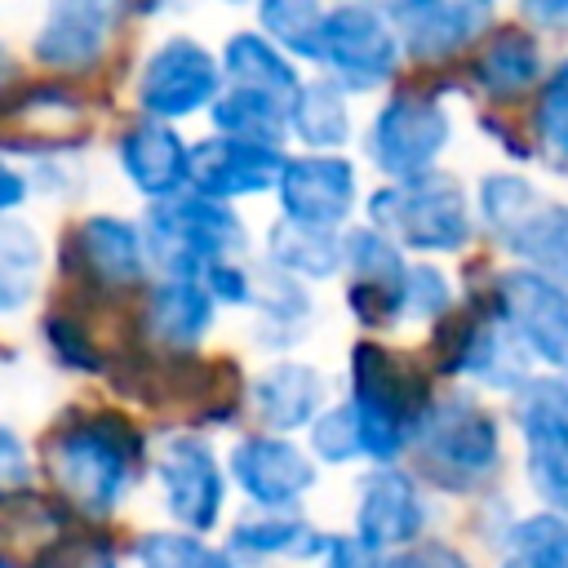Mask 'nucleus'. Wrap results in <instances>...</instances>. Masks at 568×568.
<instances>
[{
	"mask_svg": "<svg viewBox=\"0 0 568 568\" xmlns=\"http://www.w3.org/2000/svg\"><path fill=\"white\" fill-rule=\"evenodd\" d=\"M399 49L413 62H444L488 36L493 27V4H466V0H413V4H390L386 9Z\"/></svg>",
	"mask_w": 568,
	"mask_h": 568,
	"instance_id": "16",
	"label": "nucleus"
},
{
	"mask_svg": "<svg viewBox=\"0 0 568 568\" xmlns=\"http://www.w3.org/2000/svg\"><path fill=\"white\" fill-rule=\"evenodd\" d=\"M27 191H31V178L18 173V169L0 155V217H9V209H18V204L27 200Z\"/></svg>",
	"mask_w": 568,
	"mask_h": 568,
	"instance_id": "42",
	"label": "nucleus"
},
{
	"mask_svg": "<svg viewBox=\"0 0 568 568\" xmlns=\"http://www.w3.org/2000/svg\"><path fill=\"white\" fill-rule=\"evenodd\" d=\"M155 479L164 493V510L195 537H204L226 506V475L213 444L195 430L164 435L155 453Z\"/></svg>",
	"mask_w": 568,
	"mask_h": 568,
	"instance_id": "11",
	"label": "nucleus"
},
{
	"mask_svg": "<svg viewBox=\"0 0 568 568\" xmlns=\"http://www.w3.org/2000/svg\"><path fill=\"white\" fill-rule=\"evenodd\" d=\"M115 160L129 178V186L138 195H146L151 204L173 200L186 191V173H191V146L178 138L173 124L160 120H138L120 133L115 142Z\"/></svg>",
	"mask_w": 568,
	"mask_h": 568,
	"instance_id": "17",
	"label": "nucleus"
},
{
	"mask_svg": "<svg viewBox=\"0 0 568 568\" xmlns=\"http://www.w3.org/2000/svg\"><path fill=\"white\" fill-rule=\"evenodd\" d=\"M44 271V244L22 217H0V315L22 311Z\"/></svg>",
	"mask_w": 568,
	"mask_h": 568,
	"instance_id": "31",
	"label": "nucleus"
},
{
	"mask_svg": "<svg viewBox=\"0 0 568 568\" xmlns=\"http://www.w3.org/2000/svg\"><path fill=\"white\" fill-rule=\"evenodd\" d=\"M80 257H84V271L106 284V288H133V284H146L151 275V257H146V244H142V226L138 222H124V217H111V213H93L80 222Z\"/></svg>",
	"mask_w": 568,
	"mask_h": 568,
	"instance_id": "21",
	"label": "nucleus"
},
{
	"mask_svg": "<svg viewBox=\"0 0 568 568\" xmlns=\"http://www.w3.org/2000/svg\"><path fill=\"white\" fill-rule=\"evenodd\" d=\"M288 133L311 155H342L351 142V106L333 80H302L288 102Z\"/></svg>",
	"mask_w": 568,
	"mask_h": 568,
	"instance_id": "26",
	"label": "nucleus"
},
{
	"mask_svg": "<svg viewBox=\"0 0 568 568\" xmlns=\"http://www.w3.org/2000/svg\"><path fill=\"white\" fill-rule=\"evenodd\" d=\"M138 226L151 266H160L169 280H200L209 266L240 262L248 248V226L240 222V213L195 191L151 204Z\"/></svg>",
	"mask_w": 568,
	"mask_h": 568,
	"instance_id": "3",
	"label": "nucleus"
},
{
	"mask_svg": "<svg viewBox=\"0 0 568 568\" xmlns=\"http://www.w3.org/2000/svg\"><path fill=\"white\" fill-rule=\"evenodd\" d=\"M524 18L546 27H568V4H524Z\"/></svg>",
	"mask_w": 568,
	"mask_h": 568,
	"instance_id": "43",
	"label": "nucleus"
},
{
	"mask_svg": "<svg viewBox=\"0 0 568 568\" xmlns=\"http://www.w3.org/2000/svg\"><path fill=\"white\" fill-rule=\"evenodd\" d=\"M368 226H377L399 253H462L475 217L462 182L430 169L404 182H386L368 195Z\"/></svg>",
	"mask_w": 568,
	"mask_h": 568,
	"instance_id": "4",
	"label": "nucleus"
},
{
	"mask_svg": "<svg viewBox=\"0 0 568 568\" xmlns=\"http://www.w3.org/2000/svg\"><path fill=\"white\" fill-rule=\"evenodd\" d=\"M532 138L550 164H568V62H559L537 93Z\"/></svg>",
	"mask_w": 568,
	"mask_h": 568,
	"instance_id": "35",
	"label": "nucleus"
},
{
	"mask_svg": "<svg viewBox=\"0 0 568 568\" xmlns=\"http://www.w3.org/2000/svg\"><path fill=\"white\" fill-rule=\"evenodd\" d=\"M262 36L293 62H320V31H324V9L311 0H266L257 9Z\"/></svg>",
	"mask_w": 568,
	"mask_h": 568,
	"instance_id": "32",
	"label": "nucleus"
},
{
	"mask_svg": "<svg viewBox=\"0 0 568 568\" xmlns=\"http://www.w3.org/2000/svg\"><path fill=\"white\" fill-rule=\"evenodd\" d=\"M280 204L288 222L337 231L355 209V164L346 155H293L280 169Z\"/></svg>",
	"mask_w": 568,
	"mask_h": 568,
	"instance_id": "14",
	"label": "nucleus"
},
{
	"mask_svg": "<svg viewBox=\"0 0 568 568\" xmlns=\"http://www.w3.org/2000/svg\"><path fill=\"white\" fill-rule=\"evenodd\" d=\"M324 399H328V382L306 359H280L253 382V413L271 435L311 426L324 413Z\"/></svg>",
	"mask_w": 568,
	"mask_h": 568,
	"instance_id": "19",
	"label": "nucleus"
},
{
	"mask_svg": "<svg viewBox=\"0 0 568 568\" xmlns=\"http://www.w3.org/2000/svg\"><path fill=\"white\" fill-rule=\"evenodd\" d=\"M266 262L288 280H328L342 266V240L337 231H315L280 217L266 231Z\"/></svg>",
	"mask_w": 568,
	"mask_h": 568,
	"instance_id": "29",
	"label": "nucleus"
},
{
	"mask_svg": "<svg viewBox=\"0 0 568 568\" xmlns=\"http://www.w3.org/2000/svg\"><path fill=\"white\" fill-rule=\"evenodd\" d=\"M404 453L417 457V470L435 488L475 493L501 466V430H497V417L475 395L453 390L422 404Z\"/></svg>",
	"mask_w": 568,
	"mask_h": 568,
	"instance_id": "2",
	"label": "nucleus"
},
{
	"mask_svg": "<svg viewBox=\"0 0 568 568\" xmlns=\"http://www.w3.org/2000/svg\"><path fill=\"white\" fill-rule=\"evenodd\" d=\"M9 71H13V53H9L4 44H0V84L9 80Z\"/></svg>",
	"mask_w": 568,
	"mask_h": 568,
	"instance_id": "47",
	"label": "nucleus"
},
{
	"mask_svg": "<svg viewBox=\"0 0 568 568\" xmlns=\"http://www.w3.org/2000/svg\"><path fill=\"white\" fill-rule=\"evenodd\" d=\"M44 470L62 501L84 510L89 519L111 515L138 470V435L115 413H89L67 422L44 444Z\"/></svg>",
	"mask_w": 568,
	"mask_h": 568,
	"instance_id": "1",
	"label": "nucleus"
},
{
	"mask_svg": "<svg viewBox=\"0 0 568 568\" xmlns=\"http://www.w3.org/2000/svg\"><path fill=\"white\" fill-rule=\"evenodd\" d=\"M0 568H22L18 559H9V555H0Z\"/></svg>",
	"mask_w": 568,
	"mask_h": 568,
	"instance_id": "48",
	"label": "nucleus"
},
{
	"mask_svg": "<svg viewBox=\"0 0 568 568\" xmlns=\"http://www.w3.org/2000/svg\"><path fill=\"white\" fill-rule=\"evenodd\" d=\"M213 306H253V271L244 262H217L200 275Z\"/></svg>",
	"mask_w": 568,
	"mask_h": 568,
	"instance_id": "39",
	"label": "nucleus"
},
{
	"mask_svg": "<svg viewBox=\"0 0 568 568\" xmlns=\"http://www.w3.org/2000/svg\"><path fill=\"white\" fill-rule=\"evenodd\" d=\"M351 408L359 422V448L364 457H373V466H395L408 448V430L413 417L422 413V395L417 382L408 377V368L382 351V346H355L351 355Z\"/></svg>",
	"mask_w": 568,
	"mask_h": 568,
	"instance_id": "5",
	"label": "nucleus"
},
{
	"mask_svg": "<svg viewBox=\"0 0 568 568\" xmlns=\"http://www.w3.org/2000/svg\"><path fill=\"white\" fill-rule=\"evenodd\" d=\"M546 195L524 173H488L479 182V226L493 240H506Z\"/></svg>",
	"mask_w": 568,
	"mask_h": 568,
	"instance_id": "33",
	"label": "nucleus"
},
{
	"mask_svg": "<svg viewBox=\"0 0 568 568\" xmlns=\"http://www.w3.org/2000/svg\"><path fill=\"white\" fill-rule=\"evenodd\" d=\"M324 568H386V555L364 546L355 532H337L324 546Z\"/></svg>",
	"mask_w": 568,
	"mask_h": 568,
	"instance_id": "40",
	"label": "nucleus"
},
{
	"mask_svg": "<svg viewBox=\"0 0 568 568\" xmlns=\"http://www.w3.org/2000/svg\"><path fill=\"white\" fill-rule=\"evenodd\" d=\"M493 320L524 346L528 359L568 377V297L541 275L515 266L493 284Z\"/></svg>",
	"mask_w": 568,
	"mask_h": 568,
	"instance_id": "10",
	"label": "nucleus"
},
{
	"mask_svg": "<svg viewBox=\"0 0 568 568\" xmlns=\"http://www.w3.org/2000/svg\"><path fill=\"white\" fill-rule=\"evenodd\" d=\"M386 568H435V564H430L426 546H417V550H399V555H386Z\"/></svg>",
	"mask_w": 568,
	"mask_h": 568,
	"instance_id": "44",
	"label": "nucleus"
},
{
	"mask_svg": "<svg viewBox=\"0 0 568 568\" xmlns=\"http://www.w3.org/2000/svg\"><path fill=\"white\" fill-rule=\"evenodd\" d=\"M217 84H222L217 58L191 36H169L146 53L142 71H138L142 120L173 124L195 111H209L217 102Z\"/></svg>",
	"mask_w": 568,
	"mask_h": 568,
	"instance_id": "9",
	"label": "nucleus"
},
{
	"mask_svg": "<svg viewBox=\"0 0 568 568\" xmlns=\"http://www.w3.org/2000/svg\"><path fill=\"white\" fill-rule=\"evenodd\" d=\"M515 426L524 439V475L546 515L568 519V377L546 373L515 390Z\"/></svg>",
	"mask_w": 568,
	"mask_h": 568,
	"instance_id": "6",
	"label": "nucleus"
},
{
	"mask_svg": "<svg viewBox=\"0 0 568 568\" xmlns=\"http://www.w3.org/2000/svg\"><path fill=\"white\" fill-rule=\"evenodd\" d=\"M133 555H138V568H235V559L222 546L195 532H178V528L142 532Z\"/></svg>",
	"mask_w": 568,
	"mask_h": 568,
	"instance_id": "34",
	"label": "nucleus"
},
{
	"mask_svg": "<svg viewBox=\"0 0 568 568\" xmlns=\"http://www.w3.org/2000/svg\"><path fill=\"white\" fill-rule=\"evenodd\" d=\"M213 297L204 293L200 280H155L146 288V306H142V320H146V333L173 351H191L204 342V333L213 328Z\"/></svg>",
	"mask_w": 568,
	"mask_h": 568,
	"instance_id": "22",
	"label": "nucleus"
},
{
	"mask_svg": "<svg viewBox=\"0 0 568 568\" xmlns=\"http://www.w3.org/2000/svg\"><path fill=\"white\" fill-rule=\"evenodd\" d=\"M111 22L115 9L98 0H75V4H53L31 40V53L40 67L53 71H84L93 67L106 44H111Z\"/></svg>",
	"mask_w": 568,
	"mask_h": 568,
	"instance_id": "18",
	"label": "nucleus"
},
{
	"mask_svg": "<svg viewBox=\"0 0 568 568\" xmlns=\"http://www.w3.org/2000/svg\"><path fill=\"white\" fill-rule=\"evenodd\" d=\"M284 151L275 146H253V142H235V138H200L191 146V173H186V191L231 204L240 195H262L280 182L284 169Z\"/></svg>",
	"mask_w": 568,
	"mask_h": 568,
	"instance_id": "15",
	"label": "nucleus"
},
{
	"mask_svg": "<svg viewBox=\"0 0 568 568\" xmlns=\"http://www.w3.org/2000/svg\"><path fill=\"white\" fill-rule=\"evenodd\" d=\"M315 462L288 435H244L231 448V479L257 510H297V501L315 488Z\"/></svg>",
	"mask_w": 568,
	"mask_h": 568,
	"instance_id": "13",
	"label": "nucleus"
},
{
	"mask_svg": "<svg viewBox=\"0 0 568 568\" xmlns=\"http://www.w3.org/2000/svg\"><path fill=\"white\" fill-rule=\"evenodd\" d=\"M209 120H213L217 138H235V142H253V146L284 151V138H288V102L253 93V89L217 93V102L209 106Z\"/></svg>",
	"mask_w": 568,
	"mask_h": 568,
	"instance_id": "28",
	"label": "nucleus"
},
{
	"mask_svg": "<svg viewBox=\"0 0 568 568\" xmlns=\"http://www.w3.org/2000/svg\"><path fill=\"white\" fill-rule=\"evenodd\" d=\"M426 555H430V564H435V568H470L457 550H448V546H439V541H426Z\"/></svg>",
	"mask_w": 568,
	"mask_h": 568,
	"instance_id": "45",
	"label": "nucleus"
},
{
	"mask_svg": "<svg viewBox=\"0 0 568 568\" xmlns=\"http://www.w3.org/2000/svg\"><path fill=\"white\" fill-rule=\"evenodd\" d=\"M506 253L524 262V271L541 275L568 297V204L541 200L506 240H497Z\"/></svg>",
	"mask_w": 568,
	"mask_h": 568,
	"instance_id": "24",
	"label": "nucleus"
},
{
	"mask_svg": "<svg viewBox=\"0 0 568 568\" xmlns=\"http://www.w3.org/2000/svg\"><path fill=\"white\" fill-rule=\"evenodd\" d=\"M453 306V280L430 262H408L399 284V320H439Z\"/></svg>",
	"mask_w": 568,
	"mask_h": 568,
	"instance_id": "36",
	"label": "nucleus"
},
{
	"mask_svg": "<svg viewBox=\"0 0 568 568\" xmlns=\"http://www.w3.org/2000/svg\"><path fill=\"white\" fill-rule=\"evenodd\" d=\"M217 67L231 80V89H253V93H266V98H280V102H293V93L302 84V71L262 31L226 36Z\"/></svg>",
	"mask_w": 568,
	"mask_h": 568,
	"instance_id": "25",
	"label": "nucleus"
},
{
	"mask_svg": "<svg viewBox=\"0 0 568 568\" xmlns=\"http://www.w3.org/2000/svg\"><path fill=\"white\" fill-rule=\"evenodd\" d=\"M448 368L462 373V377H470L475 386L501 390V395H515V390H524L532 382V359L524 355V346L497 320L466 324V333L453 342Z\"/></svg>",
	"mask_w": 568,
	"mask_h": 568,
	"instance_id": "20",
	"label": "nucleus"
},
{
	"mask_svg": "<svg viewBox=\"0 0 568 568\" xmlns=\"http://www.w3.org/2000/svg\"><path fill=\"white\" fill-rule=\"evenodd\" d=\"M501 568H546V564H537V559H524V555H506V559H501Z\"/></svg>",
	"mask_w": 568,
	"mask_h": 568,
	"instance_id": "46",
	"label": "nucleus"
},
{
	"mask_svg": "<svg viewBox=\"0 0 568 568\" xmlns=\"http://www.w3.org/2000/svg\"><path fill=\"white\" fill-rule=\"evenodd\" d=\"M311 453L328 466H346L355 457H364L359 448V422H355V408L342 399V404H328L315 422H311Z\"/></svg>",
	"mask_w": 568,
	"mask_h": 568,
	"instance_id": "37",
	"label": "nucleus"
},
{
	"mask_svg": "<svg viewBox=\"0 0 568 568\" xmlns=\"http://www.w3.org/2000/svg\"><path fill=\"white\" fill-rule=\"evenodd\" d=\"M430 519L417 479L399 466H373L355 484V537L377 555L408 550Z\"/></svg>",
	"mask_w": 568,
	"mask_h": 568,
	"instance_id": "12",
	"label": "nucleus"
},
{
	"mask_svg": "<svg viewBox=\"0 0 568 568\" xmlns=\"http://www.w3.org/2000/svg\"><path fill=\"white\" fill-rule=\"evenodd\" d=\"M541 75V44L532 31L510 27V31H493L475 58V84L488 98H515L524 93L532 80Z\"/></svg>",
	"mask_w": 568,
	"mask_h": 568,
	"instance_id": "27",
	"label": "nucleus"
},
{
	"mask_svg": "<svg viewBox=\"0 0 568 568\" xmlns=\"http://www.w3.org/2000/svg\"><path fill=\"white\" fill-rule=\"evenodd\" d=\"M453 138V120L439 106V98L426 93H395L364 133V155L373 169L390 182L430 173Z\"/></svg>",
	"mask_w": 568,
	"mask_h": 568,
	"instance_id": "8",
	"label": "nucleus"
},
{
	"mask_svg": "<svg viewBox=\"0 0 568 568\" xmlns=\"http://www.w3.org/2000/svg\"><path fill=\"white\" fill-rule=\"evenodd\" d=\"M253 306H257V337L271 346V351H288L306 324H311V293L302 280H288L280 271H262L253 275Z\"/></svg>",
	"mask_w": 568,
	"mask_h": 568,
	"instance_id": "30",
	"label": "nucleus"
},
{
	"mask_svg": "<svg viewBox=\"0 0 568 568\" xmlns=\"http://www.w3.org/2000/svg\"><path fill=\"white\" fill-rule=\"evenodd\" d=\"M36 479V466H31V453H27V439L0 422V501L4 497H18L27 493Z\"/></svg>",
	"mask_w": 568,
	"mask_h": 568,
	"instance_id": "38",
	"label": "nucleus"
},
{
	"mask_svg": "<svg viewBox=\"0 0 568 568\" xmlns=\"http://www.w3.org/2000/svg\"><path fill=\"white\" fill-rule=\"evenodd\" d=\"M328 537L302 519L297 510H253L244 519H235L231 537H226V555H244V559H315L324 555Z\"/></svg>",
	"mask_w": 568,
	"mask_h": 568,
	"instance_id": "23",
	"label": "nucleus"
},
{
	"mask_svg": "<svg viewBox=\"0 0 568 568\" xmlns=\"http://www.w3.org/2000/svg\"><path fill=\"white\" fill-rule=\"evenodd\" d=\"M399 36L386 18V9L373 4H337L324 9L320 31V62L333 71L328 80L342 93H368L382 89L399 71Z\"/></svg>",
	"mask_w": 568,
	"mask_h": 568,
	"instance_id": "7",
	"label": "nucleus"
},
{
	"mask_svg": "<svg viewBox=\"0 0 568 568\" xmlns=\"http://www.w3.org/2000/svg\"><path fill=\"white\" fill-rule=\"evenodd\" d=\"M53 568H120V564L98 541H67L53 550Z\"/></svg>",
	"mask_w": 568,
	"mask_h": 568,
	"instance_id": "41",
	"label": "nucleus"
}]
</instances>
